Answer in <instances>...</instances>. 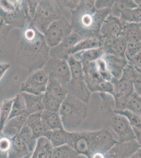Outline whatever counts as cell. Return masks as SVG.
<instances>
[{"label":"cell","mask_w":141,"mask_h":158,"mask_svg":"<svg viewBox=\"0 0 141 158\" xmlns=\"http://www.w3.org/2000/svg\"><path fill=\"white\" fill-rule=\"evenodd\" d=\"M72 32L71 23L63 16L53 22L45 31V39L50 48L58 45Z\"/></svg>","instance_id":"30bf717a"},{"label":"cell","mask_w":141,"mask_h":158,"mask_svg":"<svg viewBox=\"0 0 141 158\" xmlns=\"http://www.w3.org/2000/svg\"><path fill=\"white\" fill-rule=\"evenodd\" d=\"M25 112L24 100L21 93H20L16 94L15 97L13 98L12 106L9 119L18 117Z\"/></svg>","instance_id":"8d00e7d4"},{"label":"cell","mask_w":141,"mask_h":158,"mask_svg":"<svg viewBox=\"0 0 141 158\" xmlns=\"http://www.w3.org/2000/svg\"><path fill=\"white\" fill-rule=\"evenodd\" d=\"M50 47L44 35L32 23H29L22 30L21 39L16 53V62L30 72L43 68L50 58Z\"/></svg>","instance_id":"6da1fadb"},{"label":"cell","mask_w":141,"mask_h":158,"mask_svg":"<svg viewBox=\"0 0 141 158\" xmlns=\"http://www.w3.org/2000/svg\"><path fill=\"white\" fill-rule=\"evenodd\" d=\"M53 149L47 138L41 137L37 140L35 148L30 158H52Z\"/></svg>","instance_id":"7402d4cb"},{"label":"cell","mask_w":141,"mask_h":158,"mask_svg":"<svg viewBox=\"0 0 141 158\" xmlns=\"http://www.w3.org/2000/svg\"><path fill=\"white\" fill-rule=\"evenodd\" d=\"M141 51V42H128L125 51V57L128 60Z\"/></svg>","instance_id":"b9f144b4"},{"label":"cell","mask_w":141,"mask_h":158,"mask_svg":"<svg viewBox=\"0 0 141 158\" xmlns=\"http://www.w3.org/2000/svg\"><path fill=\"white\" fill-rule=\"evenodd\" d=\"M56 2L62 12L63 16L71 23L72 13L78 7L80 1H56Z\"/></svg>","instance_id":"e575fe53"},{"label":"cell","mask_w":141,"mask_h":158,"mask_svg":"<svg viewBox=\"0 0 141 158\" xmlns=\"http://www.w3.org/2000/svg\"><path fill=\"white\" fill-rule=\"evenodd\" d=\"M126 109L141 117V97L134 92L127 103Z\"/></svg>","instance_id":"74e56055"},{"label":"cell","mask_w":141,"mask_h":158,"mask_svg":"<svg viewBox=\"0 0 141 158\" xmlns=\"http://www.w3.org/2000/svg\"><path fill=\"white\" fill-rule=\"evenodd\" d=\"M52 158H86L80 155L75 150L65 144L64 146L54 148Z\"/></svg>","instance_id":"1f68e13d"},{"label":"cell","mask_w":141,"mask_h":158,"mask_svg":"<svg viewBox=\"0 0 141 158\" xmlns=\"http://www.w3.org/2000/svg\"><path fill=\"white\" fill-rule=\"evenodd\" d=\"M64 129L69 132L81 131L88 118V104L68 93L59 111Z\"/></svg>","instance_id":"5b68a950"},{"label":"cell","mask_w":141,"mask_h":158,"mask_svg":"<svg viewBox=\"0 0 141 158\" xmlns=\"http://www.w3.org/2000/svg\"><path fill=\"white\" fill-rule=\"evenodd\" d=\"M13 29V27L6 24L2 19L0 18V44L7 39L10 31Z\"/></svg>","instance_id":"7bdbcfd3"},{"label":"cell","mask_w":141,"mask_h":158,"mask_svg":"<svg viewBox=\"0 0 141 158\" xmlns=\"http://www.w3.org/2000/svg\"><path fill=\"white\" fill-rule=\"evenodd\" d=\"M128 61L134 66L136 71L141 70V51Z\"/></svg>","instance_id":"bcb514c9"},{"label":"cell","mask_w":141,"mask_h":158,"mask_svg":"<svg viewBox=\"0 0 141 158\" xmlns=\"http://www.w3.org/2000/svg\"><path fill=\"white\" fill-rule=\"evenodd\" d=\"M138 72H139V73L141 74V70H139V71H138Z\"/></svg>","instance_id":"816d5d0a"},{"label":"cell","mask_w":141,"mask_h":158,"mask_svg":"<svg viewBox=\"0 0 141 158\" xmlns=\"http://www.w3.org/2000/svg\"><path fill=\"white\" fill-rule=\"evenodd\" d=\"M18 136L23 141L29 148V151L32 153L35 148L38 139H36L27 123L20 131Z\"/></svg>","instance_id":"d6a6232c"},{"label":"cell","mask_w":141,"mask_h":158,"mask_svg":"<svg viewBox=\"0 0 141 158\" xmlns=\"http://www.w3.org/2000/svg\"><path fill=\"white\" fill-rule=\"evenodd\" d=\"M121 36L127 42H141V27L139 24L124 23Z\"/></svg>","instance_id":"83f0119b"},{"label":"cell","mask_w":141,"mask_h":158,"mask_svg":"<svg viewBox=\"0 0 141 158\" xmlns=\"http://www.w3.org/2000/svg\"><path fill=\"white\" fill-rule=\"evenodd\" d=\"M28 117L29 115L25 112L18 117L9 119L2 132L11 138L18 135L26 124Z\"/></svg>","instance_id":"d6986e66"},{"label":"cell","mask_w":141,"mask_h":158,"mask_svg":"<svg viewBox=\"0 0 141 158\" xmlns=\"http://www.w3.org/2000/svg\"><path fill=\"white\" fill-rule=\"evenodd\" d=\"M63 101L47 93L43 94V103L44 110L59 112Z\"/></svg>","instance_id":"836d02e7"},{"label":"cell","mask_w":141,"mask_h":158,"mask_svg":"<svg viewBox=\"0 0 141 158\" xmlns=\"http://www.w3.org/2000/svg\"><path fill=\"white\" fill-rule=\"evenodd\" d=\"M107 129L97 131L68 132L67 144L86 158L106 153L118 142Z\"/></svg>","instance_id":"3957f363"},{"label":"cell","mask_w":141,"mask_h":158,"mask_svg":"<svg viewBox=\"0 0 141 158\" xmlns=\"http://www.w3.org/2000/svg\"><path fill=\"white\" fill-rule=\"evenodd\" d=\"M102 48L104 54L125 57L127 42L122 36L113 38H102Z\"/></svg>","instance_id":"2e32d148"},{"label":"cell","mask_w":141,"mask_h":158,"mask_svg":"<svg viewBox=\"0 0 141 158\" xmlns=\"http://www.w3.org/2000/svg\"><path fill=\"white\" fill-rule=\"evenodd\" d=\"M31 155H32V153H30V154H29V155H27V156H25V157H24V158H30Z\"/></svg>","instance_id":"f907efd6"},{"label":"cell","mask_w":141,"mask_h":158,"mask_svg":"<svg viewBox=\"0 0 141 158\" xmlns=\"http://www.w3.org/2000/svg\"><path fill=\"white\" fill-rule=\"evenodd\" d=\"M141 149L136 140L118 141L106 153V158H129Z\"/></svg>","instance_id":"5bb4252c"},{"label":"cell","mask_w":141,"mask_h":158,"mask_svg":"<svg viewBox=\"0 0 141 158\" xmlns=\"http://www.w3.org/2000/svg\"><path fill=\"white\" fill-rule=\"evenodd\" d=\"M26 123L30 128L35 138L37 139L44 137L47 131L49 130L42 121L41 112L29 115L27 118Z\"/></svg>","instance_id":"44dd1931"},{"label":"cell","mask_w":141,"mask_h":158,"mask_svg":"<svg viewBox=\"0 0 141 158\" xmlns=\"http://www.w3.org/2000/svg\"><path fill=\"white\" fill-rule=\"evenodd\" d=\"M63 16L56 1H39L37 10L32 23L39 31L44 34L51 24Z\"/></svg>","instance_id":"9c48e42d"},{"label":"cell","mask_w":141,"mask_h":158,"mask_svg":"<svg viewBox=\"0 0 141 158\" xmlns=\"http://www.w3.org/2000/svg\"><path fill=\"white\" fill-rule=\"evenodd\" d=\"M97 67V70L102 77V78L106 81L111 82L113 80V77L111 75L110 72H109V69L107 68V65L106 64L104 60L102 58L95 62Z\"/></svg>","instance_id":"60d3db41"},{"label":"cell","mask_w":141,"mask_h":158,"mask_svg":"<svg viewBox=\"0 0 141 158\" xmlns=\"http://www.w3.org/2000/svg\"><path fill=\"white\" fill-rule=\"evenodd\" d=\"M43 69L48 78L56 79L68 89L71 73L67 60L50 57Z\"/></svg>","instance_id":"8fae6325"},{"label":"cell","mask_w":141,"mask_h":158,"mask_svg":"<svg viewBox=\"0 0 141 158\" xmlns=\"http://www.w3.org/2000/svg\"><path fill=\"white\" fill-rule=\"evenodd\" d=\"M132 128L133 131H134L135 137V140L139 144L141 148V131L139 130L136 129V128Z\"/></svg>","instance_id":"c3c4849f"},{"label":"cell","mask_w":141,"mask_h":158,"mask_svg":"<svg viewBox=\"0 0 141 158\" xmlns=\"http://www.w3.org/2000/svg\"><path fill=\"white\" fill-rule=\"evenodd\" d=\"M104 54L102 48H99L77 52L71 56H73L77 60L80 61L82 64H84L97 61L102 58Z\"/></svg>","instance_id":"d4e9b609"},{"label":"cell","mask_w":141,"mask_h":158,"mask_svg":"<svg viewBox=\"0 0 141 158\" xmlns=\"http://www.w3.org/2000/svg\"><path fill=\"white\" fill-rule=\"evenodd\" d=\"M45 92L64 100L68 91V89L63 86L59 81L56 79L49 78Z\"/></svg>","instance_id":"f1b7e54d"},{"label":"cell","mask_w":141,"mask_h":158,"mask_svg":"<svg viewBox=\"0 0 141 158\" xmlns=\"http://www.w3.org/2000/svg\"><path fill=\"white\" fill-rule=\"evenodd\" d=\"M132 82L134 92L141 97V74L137 71L134 74Z\"/></svg>","instance_id":"f6af8a7d"},{"label":"cell","mask_w":141,"mask_h":158,"mask_svg":"<svg viewBox=\"0 0 141 158\" xmlns=\"http://www.w3.org/2000/svg\"><path fill=\"white\" fill-rule=\"evenodd\" d=\"M115 112L120 114L123 115L128 120L132 128H136L141 131V118L127 110H116Z\"/></svg>","instance_id":"f35d334b"},{"label":"cell","mask_w":141,"mask_h":158,"mask_svg":"<svg viewBox=\"0 0 141 158\" xmlns=\"http://www.w3.org/2000/svg\"><path fill=\"white\" fill-rule=\"evenodd\" d=\"M83 39H84L80 35L72 32L58 45L51 48L50 57L66 60L70 56L72 49Z\"/></svg>","instance_id":"4fadbf2b"},{"label":"cell","mask_w":141,"mask_h":158,"mask_svg":"<svg viewBox=\"0 0 141 158\" xmlns=\"http://www.w3.org/2000/svg\"><path fill=\"white\" fill-rule=\"evenodd\" d=\"M23 97L25 111L29 115L41 112L44 110L43 103V95H35L25 92H20Z\"/></svg>","instance_id":"ffe728a7"},{"label":"cell","mask_w":141,"mask_h":158,"mask_svg":"<svg viewBox=\"0 0 141 158\" xmlns=\"http://www.w3.org/2000/svg\"><path fill=\"white\" fill-rule=\"evenodd\" d=\"M43 122L49 130L64 129L59 112L43 110L41 112Z\"/></svg>","instance_id":"484cf974"},{"label":"cell","mask_w":141,"mask_h":158,"mask_svg":"<svg viewBox=\"0 0 141 158\" xmlns=\"http://www.w3.org/2000/svg\"><path fill=\"white\" fill-rule=\"evenodd\" d=\"M48 76L43 68L30 74L20 86V92L43 95L47 90Z\"/></svg>","instance_id":"7c38bea8"},{"label":"cell","mask_w":141,"mask_h":158,"mask_svg":"<svg viewBox=\"0 0 141 158\" xmlns=\"http://www.w3.org/2000/svg\"><path fill=\"white\" fill-rule=\"evenodd\" d=\"M44 137L49 141L54 148L59 147L68 143V132L64 129L48 130Z\"/></svg>","instance_id":"cb8c5ba5"},{"label":"cell","mask_w":141,"mask_h":158,"mask_svg":"<svg viewBox=\"0 0 141 158\" xmlns=\"http://www.w3.org/2000/svg\"><path fill=\"white\" fill-rule=\"evenodd\" d=\"M102 41L103 39L98 37H91L84 39L79 42V43H77L73 48L72 49L70 56L73 55L77 52L101 48Z\"/></svg>","instance_id":"4316f807"},{"label":"cell","mask_w":141,"mask_h":158,"mask_svg":"<svg viewBox=\"0 0 141 158\" xmlns=\"http://www.w3.org/2000/svg\"><path fill=\"white\" fill-rule=\"evenodd\" d=\"M11 67V65L9 63L0 62V80L5 74L6 72Z\"/></svg>","instance_id":"7dc6e473"},{"label":"cell","mask_w":141,"mask_h":158,"mask_svg":"<svg viewBox=\"0 0 141 158\" xmlns=\"http://www.w3.org/2000/svg\"><path fill=\"white\" fill-rule=\"evenodd\" d=\"M13 99H6L0 104V131L3 129L11 114Z\"/></svg>","instance_id":"d590c367"},{"label":"cell","mask_w":141,"mask_h":158,"mask_svg":"<svg viewBox=\"0 0 141 158\" xmlns=\"http://www.w3.org/2000/svg\"><path fill=\"white\" fill-rule=\"evenodd\" d=\"M119 19L123 23H141V6L124 11Z\"/></svg>","instance_id":"4dcf8cb0"},{"label":"cell","mask_w":141,"mask_h":158,"mask_svg":"<svg viewBox=\"0 0 141 158\" xmlns=\"http://www.w3.org/2000/svg\"><path fill=\"white\" fill-rule=\"evenodd\" d=\"M66 60L71 73V79L68 86V93L73 94L80 100L88 104L91 99V92L84 80L82 63L71 55Z\"/></svg>","instance_id":"52a82bcc"},{"label":"cell","mask_w":141,"mask_h":158,"mask_svg":"<svg viewBox=\"0 0 141 158\" xmlns=\"http://www.w3.org/2000/svg\"><path fill=\"white\" fill-rule=\"evenodd\" d=\"M102 99L101 112L104 120L118 137V141L135 140L133 128L128 120L123 115L115 112V102L111 94L100 93Z\"/></svg>","instance_id":"277c9868"},{"label":"cell","mask_w":141,"mask_h":158,"mask_svg":"<svg viewBox=\"0 0 141 158\" xmlns=\"http://www.w3.org/2000/svg\"><path fill=\"white\" fill-rule=\"evenodd\" d=\"M138 5L133 0H118L115 1L111 9L112 16L120 19L122 13L126 10L138 7Z\"/></svg>","instance_id":"f546056e"},{"label":"cell","mask_w":141,"mask_h":158,"mask_svg":"<svg viewBox=\"0 0 141 158\" xmlns=\"http://www.w3.org/2000/svg\"><path fill=\"white\" fill-rule=\"evenodd\" d=\"M0 18L7 25L22 31L30 23L24 9L23 1L0 0Z\"/></svg>","instance_id":"ba28073f"},{"label":"cell","mask_w":141,"mask_h":158,"mask_svg":"<svg viewBox=\"0 0 141 158\" xmlns=\"http://www.w3.org/2000/svg\"></svg>","instance_id":"db71d44e"},{"label":"cell","mask_w":141,"mask_h":158,"mask_svg":"<svg viewBox=\"0 0 141 158\" xmlns=\"http://www.w3.org/2000/svg\"><path fill=\"white\" fill-rule=\"evenodd\" d=\"M12 138L0 131V158H8Z\"/></svg>","instance_id":"ab89813d"},{"label":"cell","mask_w":141,"mask_h":158,"mask_svg":"<svg viewBox=\"0 0 141 158\" xmlns=\"http://www.w3.org/2000/svg\"><path fill=\"white\" fill-rule=\"evenodd\" d=\"M82 65L84 80L91 93L98 92V88L104 80L97 70L95 62Z\"/></svg>","instance_id":"e0dca14e"},{"label":"cell","mask_w":141,"mask_h":158,"mask_svg":"<svg viewBox=\"0 0 141 158\" xmlns=\"http://www.w3.org/2000/svg\"><path fill=\"white\" fill-rule=\"evenodd\" d=\"M111 14V9L97 10L94 0L80 1L78 7L72 13V32L83 39L100 36L102 23Z\"/></svg>","instance_id":"7a4b0ae2"},{"label":"cell","mask_w":141,"mask_h":158,"mask_svg":"<svg viewBox=\"0 0 141 158\" xmlns=\"http://www.w3.org/2000/svg\"><path fill=\"white\" fill-rule=\"evenodd\" d=\"M139 25H141V23H139Z\"/></svg>","instance_id":"f5cc1de1"},{"label":"cell","mask_w":141,"mask_h":158,"mask_svg":"<svg viewBox=\"0 0 141 158\" xmlns=\"http://www.w3.org/2000/svg\"><path fill=\"white\" fill-rule=\"evenodd\" d=\"M129 158H141V148L134 153V154Z\"/></svg>","instance_id":"681fc988"},{"label":"cell","mask_w":141,"mask_h":158,"mask_svg":"<svg viewBox=\"0 0 141 158\" xmlns=\"http://www.w3.org/2000/svg\"><path fill=\"white\" fill-rule=\"evenodd\" d=\"M136 71L134 66L129 62L121 79L116 80L114 78L112 81L114 85L112 96L114 100L115 110L126 109L129 99L134 93L132 80Z\"/></svg>","instance_id":"8992f818"},{"label":"cell","mask_w":141,"mask_h":158,"mask_svg":"<svg viewBox=\"0 0 141 158\" xmlns=\"http://www.w3.org/2000/svg\"><path fill=\"white\" fill-rule=\"evenodd\" d=\"M123 24L119 19L110 15L101 26L100 36L102 38H113L121 36Z\"/></svg>","instance_id":"9a60e30c"},{"label":"cell","mask_w":141,"mask_h":158,"mask_svg":"<svg viewBox=\"0 0 141 158\" xmlns=\"http://www.w3.org/2000/svg\"><path fill=\"white\" fill-rule=\"evenodd\" d=\"M102 58L106 62L109 72L113 78L119 80L123 75L124 69L129 61L126 57H122L112 54H104Z\"/></svg>","instance_id":"ac0fdd59"},{"label":"cell","mask_w":141,"mask_h":158,"mask_svg":"<svg viewBox=\"0 0 141 158\" xmlns=\"http://www.w3.org/2000/svg\"><path fill=\"white\" fill-rule=\"evenodd\" d=\"M32 153L26 144L18 135L11 139V145L8 158H23Z\"/></svg>","instance_id":"603a6c76"},{"label":"cell","mask_w":141,"mask_h":158,"mask_svg":"<svg viewBox=\"0 0 141 158\" xmlns=\"http://www.w3.org/2000/svg\"><path fill=\"white\" fill-rule=\"evenodd\" d=\"M114 2V0H96L95 1V6L97 10L111 9Z\"/></svg>","instance_id":"ee69618b"}]
</instances>
